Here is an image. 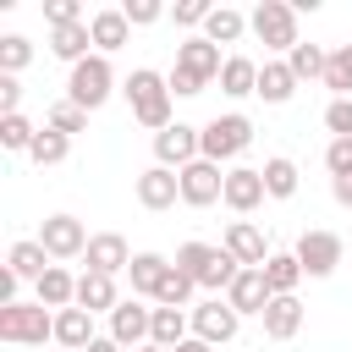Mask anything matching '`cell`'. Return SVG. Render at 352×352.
Wrapping results in <instances>:
<instances>
[{"label": "cell", "mask_w": 352, "mask_h": 352, "mask_svg": "<svg viewBox=\"0 0 352 352\" xmlns=\"http://www.w3.org/2000/svg\"><path fill=\"white\" fill-rule=\"evenodd\" d=\"M82 258H88V270H99V275H126L132 248H126V236H121V231H94Z\"/></svg>", "instance_id": "2e32d148"}, {"label": "cell", "mask_w": 352, "mask_h": 352, "mask_svg": "<svg viewBox=\"0 0 352 352\" xmlns=\"http://www.w3.org/2000/svg\"><path fill=\"white\" fill-rule=\"evenodd\" d=\"M50 55H60V60H88L94 55V33H88V22H72V28H50Z\"/></svg>", "instance_id": "d4e9b609"}, {"label": "cell", "mask_w": 352, "mask_h": 352, "mask_svg": "<svg viewBox=\"0 0 352 352\" xmlns=\"http://www.w3.org/2000/svg\"><path fill=\"white\" fill-rule=\"evenodd\" d=\"M176 176H182V204H187V209H209V204L226 198V170H220L214 160H192V165L176 170Z\"/></svg>", "instance_id": "ba28073f"}, {"label": "cell", "mask_w": 352, "mask_h": 352, "mask_svg": "<svg viewBox=\"0 0 352 352\" xmlns=\"http://www.w3.org/2000/svg\"><path fill=\"white\" fill-rule=\"evenodd\" d=\"M38 242H44V253H50L55 264H66V258H82V253H88V231H82V220H77V214H50V220L38 226Z\"/></svg>", "instance_id": "9c48e42d"}, {"label": "cell", "mask_w": 352, "mask_h": 352, "mask_svg": "<svg viewBox=\"0 0 352 352\" xmlns=\"http://www.w3.org/2000/svg\"><path fill=\"white\" fill-rule=\"evenodd\" d=\"M248 143H253V121H248L242 110H226V116L204 121V132H198V148H204V160H214V165H236V160L248 154Z\"/></svg>", "instance_id": "3957f363"}, {"label": "cell", "mask_w": 352, "mask_h": 352, "mask_svg": "<svg viewBox=\"0 0 352 352\" xmlns=\"http://www.w3.org/2000/svg\"><path fill=\"white\" fill-rule=\"evenodd\" d=\"M176 66L209 88V82H220V66H226V55H220V44H209L204 33H187V38L176 44Z\"/></svg>", "instance_id": "4fadbf2b"}, {"label": "cell", "mask_w": 352, "mask_h": 352, "mask_svg": "<svg viewBox=\"0 0 352 352\" xmlns=\"http://www.w3.org/2000/svg\"><path fill=\"white\" fill-rule=\"evenodd\" d=\"M138 204L143 209H170V204H182V176L176 170H165V165H148V170H138Z\"/></svg>", "instance_id": "9a60e30c"}, {"label": "cell", "mask_w": 352, "mask_h": 352, "mask_svg": "<svg viewBox=\"0 0 352 352\" xmlns=\"http://www.w3.org/2000/svg\"><path fill=\"white\" fill-rule=\"evenodd\" d=\"M176 352H214V346H209V341H198V336H187V341H182Z\"/></svg>", "instance_id": "c3c4849f"}, {"label": "cell", "mask_w": 352, "mask_h": 352, "mask_svg": "<svg viewBox=\"0 0 352 352\" xmlns=\"http://www.w3.org/2000/svg\"><path fill=\"white\" fill-rule=\"evenodd\" d=\"M121 16H126L132 28H154V22H160V16H170V11H165L160 0H121Z\"/></svg>", "instance_id": "60d3db41"}, {"label": "cell", "mask_w": 352, "mask_h": 352, "mask_svg": "<svg viewBox=\"0 0 352 352\" xmlns=\"http://www.w3.org/2000/svg\"><path fill=\"white\" fill-rule=\"evenodd\" d=\"M104 336L121 341L126 352L148 346V336H154V308H143V297H121V308L110 314V330H104Z\"/></svg>", "instance_id": "30bf717a"}, {"label": "cell", "mask_w": 352, "mask_h": 352, "mask_svg": "<svg viewBox=\"0 0 352 352\" xmlns=\"http://www.w3.org/2000/svg\"><path fill=\"white\" fill-rule=\"evenodd\" d=\"M0 116H22V82L0 72Z\"/></svg>", "instance_id": "f6af8a7d"}, {"label": "cell", "mask_w": 352, "mask_h": 352, "mask_svg": "<svg viewBox=\"0 0 352 352\" xmlns=\"http://www.w3.org/2000/svg\"><path fill=\"white\" fill-rule=\"evenodd\" d=\"M226 302L248 319V314H258L264 319V308L275 302V292H270V280H264V270H242L236 280H231V292H226Z\"/></svg>", "instance_id": "e0dca14e"}, {"label": "cell", "mask_w": 352, "mask_h": 352, "mask_svg": "<svg viewBox=\"0 0 352 352\" xmlns=\"http://www.w3.org/2000/svg\"><path fill=\"white\" fill-rule=\"evenodd\" d=\"M302 330V302L297 297H275L270 308H264V336L270 341H292Z\"/></svg>", "instance_id": "4316f807"}, {"label": "cell", "mask_w": 352, "mask_h": 352, "mask_svg": "<svg viewBox=\"0 0 352 352\" xmlns=\"http://www.w3.org/2000/svg\"><path fill=\"white\" fill-rule=\"evenodd\" d=\"M324 165H330V182L336 176H352V138H330L324 143Z\"/></svg>", "instance_id": "b9f144b4"}, {"label": "cell", "mask_w": 352, "mask_h": 352, "mask_svg": "<svg viewBox=\"0 0 352 352\" xmlns=\"http://www.w3.org/2000/svg\"><path fill=\"white\" fill-rule=\"evenodd\" d=\"M121 94H126V104H132V121L138 126H148L154 138L165 132V126H176V110H170V82H165V72H154V66H132V77L121 82Z\"/></svg>", "instance_id": "6da1fadb"}, {"label": "cell", "mask_w": 352, "mask_h": 352, "mask_svg": "<svg viewBox=\"0 0 352 352\" xmlns=\"http://www.w3.org/2000/svg\"><path fill=\"white\" fill-rule=\"evenodd\" d=\"M88 33H94V55H116L121 44H132V22L121 16V6H104L88 16Z\"/></svg>", "instance_id": "ac0fdd59"}, {"label": "cell", "mask_w": 352, "mask_h": 352, "mask_svg": "<svg viewBox=\"0 0 352 352\" xmlns=\"http://www.w3.org/2000/svg\"><path fill=\"white\" fill-rule=\"evenodd\" d=\"M165 275H170V258L165 253H132V264H126V280H132V297H160V286H165Z\"/></svg>", "instance_id": "ffe728a7"}, {"label": "cell", "mask_w": 352, "mask_h": 352, "mask_svg": "<svg viewBox=\"0 0 352 352\" xmlns=\"http://www.w3.org/2000/svg\"><path fill=\"white\" fill-rule=\"evenodd\" d=\"M138 352H165V346H154V341H148V346H138Z\"/></svg>", "instance_id": "f907efd6"}, {"label": "cell", "mask_w": 352, "mask_h": 352, "mask_svg": "<svg viewBox=\"0 0 352 352\" xmlns=\"http://www.w3.org/2000/svg\"><path fill=\"white\" fill-rule=\"evenodd\" d=\"M242 33H248V16L236 6H214L209 22H204V38L209 44H242Z\"/></svg>", "instance_id": "f546056e"}, {"label": "cell", "mask_w": 352, "mask_h": 352, "mask_svg": "<svg viewBox=\"0 0 352 352\" xmlns=\"http://www.w3.org/2000/svg\"><path fill=\"white\" fill-rule=\"evenodd\" d=\"M198 132H204V126H187V121L165 126V132L154 138V165H165V170H187L192 160H204V148H198Z\"/></svg>", "instance_id": "8fae6325"}, {"label": "cell", "mask_w": 352, "mask_h": 352, "mask_svg": "<svg viewBox=\"0 0 352 352\" xmlns=\"http://www.w3.org/2000/svg\"><path fill=\"white\" fill-rule=\"evenodd\" d=\"M330 198H336L341 209H352V176H336V182H330Z\"/></svg>", "instance_id": "7dc6e473"}, {"label": "cell", "mask_w": 352, "mask_h": 352, "mask_svg": "<svg viewBox=\"0 0 352 352\" xmlns=\"http://www.w3.org/2000/svg\"><path fill=\"white\" fill-rule=\"evenodd\" d=\"M292 253H297V264H302V275H308V280H324V275H336V264H341L346 242H341L336 231H302Z\"/></svg>", "instance_id": "52a82bcc"}, {"label": "cell", "mask_w": 352, "mask_h": 352, "mask_svg": "<svg viewBox=\"0 0 352 352\" xmlns=\"http://www.w3.org/2000/svg\"><path fill=\"white\" fill-rule=\"evenodd\" d=\"M264 198H270V192H264V170H258V165H231V170H226V198H220V204H226L231 214H253Z\"/></svg>", "instance_id": "5bb4252c"}, {"label": "cell", "mask_w": 352, "mask_h": 352, "mask_svg": "<svg viewBox=\"0 0 352 352\" xmlns=\"http://www.w3.org/2000/svg\"><path fill=\"white\" fill-rule=\"evenodd\" d=\"M44 126H55V132L77 138V132H88V110H82V104H72V99H55V104H50V116H44Z\"/></svg>", "instance_id": "d590c367"}, {"label": "cell", "mask_w": 352, "mask_h": 352, "mask_svg": "<svg viewBox=\"0 0 352 352\" xmlns=\"http://www.w3.org/2000/svg\"><path fill=\"white\" fill-rule=\"evenodd\" d=\"M220 94H226V99L258 94V60H253V55H226V66H220Z\"/></svg>", "instance_id": "cb8c5ba5"}, {"label": "cell", "mask_w": 352, "mask_h": 352, "mask_svg": "<svg viewBox=\"0 0 352 352\" xmlns=\"http://www.w3.org/2000/svg\"><path fill=\"white\" fill-rule=\"evenodd\" d=\"M187 319H192V336L209 341V346H226V341L242 330V314H236L226 297H204V302H192Z\"/></svg>", "instance_id": "8992f818"}, {"label": "cell", "mask_w": 352, "mask_h": 352, "mask_svg": "<svg viewBox=\"0 0 352 352\" xmlns=\"http://www.w3.org/2000/svg\"><path fill=\"white\" fill-rule=\"evenodd\" d=\"M192 292H198V280H192V275H182V270L170 264V275H165V286H160L154 308H187V302H192Z\"/></svg>", "instance_id": "8d00e7d4"}, {"label": "cell", "mask_w": 352, "mask_h": 352, "mask_svg": "<svg viewBox=\"0 0 352 352\" xmlns=\"http://www.w3.org/2000/svg\"><path fill=\"white\" fill-rule=\"evenodd\" d=\"M165 82H170V94H176V99H192V94H204V82H198V77H187L182 66H170V72H165Z\"/></svg>", "instance_id": "bcb514c9"}, {"label": "cell", "mask_w": 352, "mask_h": 352, "mask_svg": "<svg viewBox=\"0 0 352 352\" xmlns=\"http://www.w3.org/2000/svg\"><path fill=\"white\" fill-rule=\"evenodd\" d=\"M33 138H38V126H33L28 116H0V148H6V154H28Z\"/></svg>", "instance_id": "e575fe53"}, {"label": "cell", "mask_w": 352, "mask_h": 352, "mask_svg": "<svg viewBox=\"0 0 352 352\" xmlns=\"http://www.w3.org/2000/svg\"><path fill=\"white\" fill-rule=\"evenodd\" d=\"M258 170H264V192H270V198H297V187H302V170H297V160H286V154H270Z\"/></svg>", "instance_id": "484cf974"}, {"label": "cell", "mask_w": 352, "mask_h": 352, "mask_svg": "<svg viewBox=\"0 0 352 352\" xmlns=\"http://www.w3.org/2000/svg\"><path fill=\"white\" fill-rule=\"evenodd\" d=\"M110 94H116V66H110V55H88V60L72 66V77H66V99H72V104L99 110Z\"/></svg>", "instance_id": "5b68a950"}, {"label": "cell", "mask_w": 352, "mask_h": 352, "mask_svg": "<svg viewBox=\"0 0 352 352\" xmlns=\"http://www.w3.org/2000/svg\"><path fill=\"white\" fill-rule=\"evenodd\" d=\"M33 302H44L50 314L77 308V275H72L66 264H50V275H44V280H33Z\"/></svg>", "instance_id": "44dd1931"}, {"label": "cell", "mask_w": 352, "mask_h": 352, "mask_svg": "<svg viewBox=\"0 0 352 352\" xmlns=\"http://www.w3.org/2000/svg\"><path fill=\"white\" fill-rule=\"evenodd\" d=\"M324 126H330V138H352V99H330L324 104Z\"/></svg>", "instance_id": "ee69618b"}, {"label": "cell", "mask_w": 352, "mask_h": 352, "mask_svg": "<svg viewBox=\"0 0 352 352\" xmlns=\"http://www.w3.org/2000/svg\"><path fill=\"white\" fill-rule=\"evenodd\" d=\"M209 258H214V248H209V242H182V248H176V270H182V275H192V280L209 270Z\"/></svg>", "instance_id": "f35d334b"}, {"label": "cell", "mask_w": 352, "mask_h": 352, "mask_svg": "<svg viewBox=\"0 0 352 352\" xmlns=\"http://www.w3.org/2000/svg\"><path fill=\"white\" fill-rule=\"evenodd\" d=\"M192 336V319H187V308H154V346H165V352H176L182 341Z\"/></svg>", "instance_id": "f1b7e54d"}, {"label": "cell", "mask_w": 352, "mask_h": 352, "mask_svg": "<svg viewBox=\"0 0 352 352\" xmlns=\"http://www.w3.org/2000/svg\"><path fill=\"white\" fill-rule=\"evenodd\" d=\"M292 94H297L292 66H286V60H264V66H258V99H264V104H286Z\"/></svg>", "instance_id": "83f0119b"}, {"label": "cell", "mask_w": 352, "mask_h": 352, "mask_svg": "<svg viewBox=\"0 0 352 352\" xmlns=\"http://www.w3.org/2000/svg\"><path fill=\"white\" fill-rule=\"evenodd\" d=\"M44 22L50 28H72V22H88L77 0H44Z\"/></svg>", "instance_id": "7bdbcfd3"}, {"label": "cell", "mask_w": 352, "mask_h": 352, "mask_svg": "<svg viewBox=\"0 0 352 352\" xmlns=\"http://www.w3.org/2000/svg\"><path fill=\"white\" fill-rule=\"evenodd\" d=\"M66 154H72V138H66V132H55V126H38V138H33L28 160H33V165H60Z\"/></svg>", "instance_id": "d6a6232c"}, {"label": "cell", "mask_w": 352, "mask_h": 352, "mask_svg": "<svg viewBox=\"0 0 352 352\" xmlns=\"http://www.w3.org/2000/svg\"><path fill=\"white\" fill-rule=\"evenodd\" d=\"M324 88L336 99H352V44H336L330 50V66H324Z\"/></svg>", "instance_id": "836d02e7"}, {"label": "cell", "mask_w": 352, "mask_h": 352, "mask_svg": "<svg viewBox=\"0 0 352 352\" xmlns=\"http://www.w3.org/2000/svg\"><path fill=\"white\" fill-rule=\"evenodd\" d=\"M50 253H44V242L38 236H22V242H11V253H6V270L16 275V280H44L50 275Z\"/></svg>", "instance_id": "603a6c76"}, {"label": "cell", "mask_w": 352, "mask_h": 352, "mask_svg": "<svg viewBox=\"0 0 352 352\" xmlns=\"http://www.w3.org/2000/svg\"><path fill=\"white\" fill-rule=\"evenodd\" d=\"M77 308H88V314H116V308H121V286H116V275L82 270V275H77Z\"/></svg>", "instance_id": "d6986e66"}, {"label": "cell", "mask_w": 352, "mask_h": 352, "mask_svg": "<svg viewBox=\"0 0 352 352\" xmlns=\"http://www.w3.org/2000/svg\"><path fill=\"white\" fill-rule=\"evenodd\" d=\"M0 341H11V346H44V341H55V314L44 308V302H6L0 308Z\"/></svg>", "instance_id": "277c9868"}, {"label": "cell", "mask_w": 352, "mask_h": 352, "mask_svg": "<svg viewBox=\"0 0 352 352\" xmlns=\"http://www.w3.org/2000/svg\"><path fill=\"white\" fill-rule=\"evenodd\" d=\"M28 60H33V38H22V33H0V72L16 77Z\"/></svg>", "instance_id": "74e56055"}, {"label": "cell", "mask_w": 352, "mask_h": 352, "mask_svg": "<svg viewBox=\"0 0 352 352\" xmlns=\"http://www.w3.org/2000/svg\"><path fill=\"white\" fill-rule=\"evenodd\" d=\"M248 33L286 60V55L302 44V33H297V6H286V0H258V6L248 11Z\"/></svg>", "instance_id": "7a4b0ae2"}, {"label": "cell", "mask_w": 352, "mask_h": 352, "mask_svg": "<svg viewBox=\"0 0 352 352\" xmlns=\"http://www.w3.org/2000/svg\"><path fill=\"white\" fill-rule=\"evenodd\" d=\"M55 352H66V346H55Z\"/></svg>", "instance_id": "816d5d0a"}, {"label": "cell", "mask_w": 352, "mask_h": 352, "mask_svg": "<svg viewBox=\"0 0 352 352\" xmlns=\"http://www.w3.org/2000/svg\"><path fill=\"white\" fill-rule=\"evenodd\" d=\"M264 280H270L275 297H297V286H302V264H297V253H270Z\"/></svg>", "instance_id": "4dcf8cb0"}, {"label": "cell", "mask_w": 352, "mask_h": 352, "mask_svg": "<svg viewBox=\"0 0 352 352\" xmlns=\"http://www.w3.org/2000/svg\"><path fill=\"white\" fill-rule=\"evenodd\" d=\"M209 11H214V6H204V0H176V6H170V22H176V28H187V33H204Z\"/></svg>", "instance_id": "ab89813d"}, {"label": "cell", "mask_w": 352, "mask_h": 352, "mask_svg": "<svg viewBox=\"0 0 352 352\" xmlns=\"http://www.w3.org/2000/svg\"><path fill=\"white\" fill-rule=\"evenodd\" d=\"M286 66H292V77H297V82H324L330 50H319V44H297V50L286 55Z\"/></svg>", "instance_id": "1f68e13d"}, {"label": "cell", "mask_w": 352, "mask_h": 352, "mask_svg": "<svg viewBox=\"0 0 352 352\" xmlns=\"http://www.w3.org/2000/svg\"><path fill=\"white\" fill-rule=\"evenodd\" d=\"M88 352H126V346H121V341H110V336H99V341H94Z\"/></svg>", "instance_id": "681fc988"}, {"label": "cell", "mask_w": 352, "mask_h": 352, "mask_svg": "<svg viewBox=\"0 0 352 352\" xmlns=\"http://www.w3.org/2000/svg\"><path fill=\"white\" fill-rule=\"evenodd\" d=\"M94 341H99V330H94V314H88V308H60V314H55V346L88 352Z\"/></svg>", "instance_id": "7402d4cb"}, {"label": "cell", "mask_w": 352, "mask_h": 352, "mask_svg": "<svg viewBox=\"0 0 352 352\" xmlns=\"http://www.w3.org/2000/svg\"><path fill=\"white\" fill-rule=\"evenodd\" d=\"M220 248H226L242 270H264V264H270V253H275V248H270V236H264L253 220H231V226H226V236H220Z\"/></svg>", "instance_id": "7c38bea8"}]
</instances>
